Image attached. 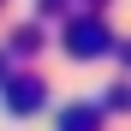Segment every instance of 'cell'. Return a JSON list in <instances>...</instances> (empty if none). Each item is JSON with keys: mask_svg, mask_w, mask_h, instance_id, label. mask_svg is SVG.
<instances>
[{"mask_svg": "<svg viewBox=\"0 0 131 131\" xmlns=\"http://www.w3.org/2000/svg\"><path fill=\"white\" fill-rule=\"evenodd\" d=\"M6 54H12V60L42 54V30H36V24H12V30H6Z\"/></svg>", "mask_w": 131, "mask_h": 131, "instance_id": "cell-3", "label": "cell"}, {"mask_svg": "<svg viewBox=\"0 0 131 131\" xmlns=\"http://www.w3.org/2000/svg\"><path fill=\"white\" fill-rule=\"evenodd\" d=\"M66 48H72V54H101V48H107V30L95 24V18H83V24L66 30Z\"/></svg>", "mask_w": 131, "mask_h": 131, "instance_id": "cell-2", "label": "cell"}, {"mask_svg": "<svg viewBox=\"0 0 131 131\" xmlns=\"http://www.w3.org/2000/svg\"><path fill=\"white\" fill-rule=\"evenodd\" d=\"M60 6H66V0H42V12H60Z\"/></svg>", "mask_w": 131, "mask_h": 131, "instance_id": "cell-7", "label": "cell"}, {"mask_svg": "<svg viewBox=\"0 0 131 131\" xmlns=\"http://www.w3.org/2000/svg\"><path fill=\"white\" fill-rule=\"evenodd\" d=\"M12 72H18V60H12V54H6V48H0V83H6V78H12Z\"/></svg>", "mask_w": 131, "mask_h": 131, "instance_id": "cell-6", "label": "cell"}, {"mask_svg": "<svg viewBox=\"0 0 131 131\" xmlns=\"http://www.w3.org/2000/svg\"><path fill=\"white\" fill-rule=\"evenodd\" d=\"M95 125H101L95 107H66V113H60V131H95Z\"/></svg>", "mask_w": 131, "mask_h": 131, "instance_id": "cell-4", "label": "cell"}, {"mask_svg": "<svg viewBox=\"0 0 131 131\" xmlns=\"http://www.w3.org/2000/svg\"><path fill=\"white\" fill-rule=\"evenodd\" d=\"M107 107H113V113H131V83H113V90H107Z\"/></svg>", "mask_w": 131, "mask_h": 131, "instance_id": "cell-5", "label": "cell"}, {"mask_svg": "<svg viewBox=\"0 0 131 131\" xmlns=\"http://www.w3.org/2000/svg\"><path fill=\"white\" fill-rule=\"evenodd\" d=\"M0 90H6V113H18V119H30L42 101H48V83H42L36 72H24V66H18V72L0 83Z\"/></svg>", "mask_w": 131, "mask_h": 131, "instance_id": "cell-1", "label": "cell"}]
</instances>
